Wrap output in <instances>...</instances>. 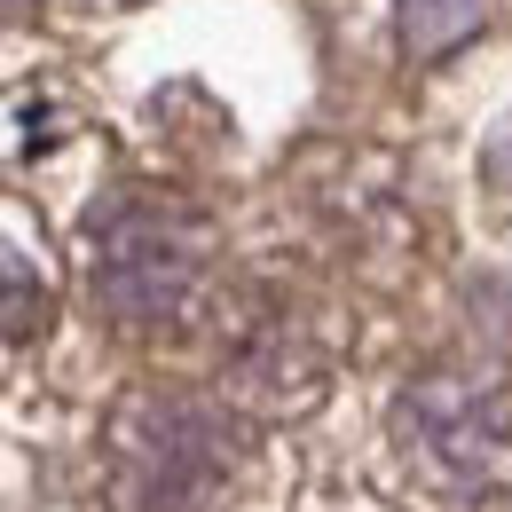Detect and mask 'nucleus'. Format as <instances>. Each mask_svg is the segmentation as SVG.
I'll return each mask as SVG.
<instances>
[{"instance_id":"1","label":"nucleus","mask_w":512,"mask_h":512,"mask_svg":"<svg viewBox=\"0 0 512 512\" xmlns=\"http://www.w3.org/2000/svg\"><path fill=\"white\" fill-rule=\"evenodd\" d=\"M237 418L197 394H134L111 418V505L119 512H205L237 473Z\"/></svg>"},{"instance_id":"2","label":"nucleus","mask_w":512,"mask_h":512,"mask_svg":"<svg viewBox=\"0 0 512 512\" xmlns=\"http://www.w3.org/2000/svg\"><path fill=\"white\" fill-rule=\"evenodd\" d=\"M205 221L190 205L166 197H119L111 213H95L87 229V292L95 308L119 323H166L190 308L197 276H205Z\"/></svg>"},{"instance_id":"3","label":"nucleus","mask_w":512,"mask_h":512,"mask_svg":"<svg viewBox=\"0 0 512 512\" xmlns=\"http://www.w3.org/2000/svg\"><path fill=\"white\" fill-rule=\"evenodd\" d=\"M402 442L457 497L512 489V386L489 371H426L402 386Z\"/></svg>"},{"instance_id":"4","label":"nucleus","mask_w":512,"mask_h":512,"mask_svg":"<svg viewBox=\"0 0 512 512\" xmlns=\"http://www.w3.org/2000/svg\"><path fill=\"white\" fill-rule=\"evenodd\" d=\"M394 16H402V48L418 64H434L481 32V0H394Z\"/></svg>"},{"instance_id":"5","label":"nucleus","mask_w":512,"mask_h":512,"mask_svg":"<svg viewBox=\"0 0 512 512\" xmlns=\"http://www.w3.org/2000/svg\"><path fill=\"white\" fill-rule=\"evenodd\" d=\"M40 331H48V292H32V268H24V253H8V347L40 339Z\"/></svg>"},{"instance_id":"6","label":"nucleus","mask_w":512,"mask_h":512,"mask_svg":"<svg viewBox=\"0 0 512 512\" xmlns=\"http://www.w3.org/2000/svg\"><path fill=\"white\" fill-rule=\"evenodd\" d=\"M489 182H505V190H512V111L497 119V134H489Z\"/></svg>"}]
</instances>
